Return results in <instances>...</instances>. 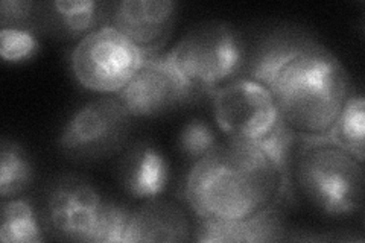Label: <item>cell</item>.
Returning <instances> with one entry per match:
<instances>
[{
  "mask_svg": "<svg viewBox=\"0 0 365 243\" xmlns=\"http://www.w3.org/2000/svg\"><path fill=\"white\" fill-rule=\"evenodd\" d=\"M329 138L365 163V100L359 91H350Z\"/></svg>",
  "mask_w": 365,
  "mask_h": 243,
  "instance_id": "cell-18",
  "label": "cell"
},
{
  "mask_svg": "<svg viewBox=\"0 0 365 243\" xmlns=\"http://www.w3.org/2000/svg\"><path fill=\"white\" fill-rule=\"evenodd\" d=\"M284 228L280 207H271L248 219L236 222L198 221L192 233V240L201 243H257L279 242L283 239Z\"/></svg>",
  "mask_w": 365,
  "mask_h": 243,
  "instance_id": "cell-14",
  "label": "cell"
},
{
  "mask_svg": "<svg viewBox=\"0 0 365 243\" xmlns=\"http://www.w3.org/2000/svg\"><path fill=\"white\" fill-rule=\"evenodd\" d=\"M200 95L163 52L145 58L139 71L116 98L133 119H145L187 105Z\"/></svg>",
  "mask_w": 365,
  "mask_h": 243,
  "instance_id": "cell-9",
  "label": "cell"
},
{
  "mask_svg": "<svg viewBox=\"0 0 365 243\" xmlns=\"http://www.w3.org/2000/svg\"><path fill=\"white\" fill-rule=\"evenodd\" d=\"M216 125L227 138L264 142L282 125L271 90L245 78L213 93Z\"/></svg>",
  "mask_w": 365,
  "mask_h": 243,
  "instance_id": "cell-8",
  "label": "cell"
},
{
  "mask_svg": "<svg viewBox=\"0 0 365 243\" xmlns=\"http://www.w3.org/2000/svg\"><path fill=\"white\" fill-rule=\"evenodd\" d=\"M40 49L37 33L28 29H0V56L5 63L20 64L32 60Z\"/></svg>",
  "mask_w": 365,
  "mask_h": 243,
  "instance_id": "cell-20",
  "label": "cell"
},
{
  "mask_svg": "<svg viewBox=\"0 0 365 243\" xmlns=\"http://www.w3.org/2000/svg\"><path fill=\"white\" fill-rule=\"evenodd\" d=\"M0 240L4 243H41L46 240L41 217L25 198L2 201Z\"/></svg>",
  "mask_w": 365,
  "mask_h": 243,
  "instance_id": "cell-17",
  "label": "cell"
},
{
  "mask_svg": "<svg viewBox=\"0 0 365 243\" xmlns=\"http://www.w3.org/2000/svg\"><path fill=\"white\" fill-rule=\"evenodd\" d=\"M145 60L143 53L111 26H102L76 41L71 68L83 88L116 96Z\"/></svg>",
  "mask_w": 365,
  "mask_h": 243,
  "instance_id": "cell-6",
  "label": "cell"
},
{
  "mask_svg": "<svg viewBox=\"0 0 365 243\" xmlns=\"http://www.w3.org/2000/svg\"><path fill=\"white\" fill-rule=\"evenodd\" d=\"M177 17L174 0H120L110 4L106 26L120 32L148 58L163 53Z\"/></svg>",
  "mask_w": 365,
  "mask_h": 243,
  "instance_id": "cell-10",
  "label": "cell"
},
{
  "mask_svg": "<svg viewBox=\"0 0 365 243\" xmlns=\"http://www.w3.org/2000/svg\"><path fill=\"white\" fill-rule=\"evenodd\" d=\"M182 196L198 221L236 222L280 207L292 192L289 175L264 146L227 138L190 166Z\"/></svg>",
  "mask_w": 365,
  "mask_h": 243,
  "instance_id": "cell-1",
  "label": "cell"
},
{
  "mask_svg": "<svg viewBox=\"0 0 365 243\" xmlns=\"http://www.w3.org/2000/svg\"><path fill=\"white\" fill-rule=\"evenodd\" d=\"M116 175L119 186L131 200L150 201L166 190L170 169L165 154L155 145L135 142L122 150Z\"/></svg>",
  "mask_w": 365,
  "mask_h": 243,
  "instance_id": "cell-12",
  "label": "cell"
},
{
  "mask_svg": "<svg viewBox=\"0 0 365 243\" xmlns=\"http://www.w3.org/2000/svg\"><path fill=\"white\" fill-rule=\"evenodd\" d=\"M193 228L182 208L165 200H150L133 208L122 243L189 242Z\"/></svg>",
  "mask_w": 365,
  "mask_h": 243,
  "instance_id": "cell-13",
  "label": "cell"
},
{
  "mask_svg": "<svg viewBox=\"0 0 365 243\" xmlns=\"http://www.w3.org/2000/svg\"><path fill=\"white\" fill-rule=\"evenodd\" d=\"M43 4L31 0H4L0 4V25L2 28L41 31Z\"/></svg>",
  "mask_w": 365,
  "mask_h": 243,
  "instance_id": "cell-21",
  "label": "cell"
},
{
  "mask_svg": "<svg viewBox=\"0 0 365 243\" xmlns=\"http://www.w3.org/2000/svg\"><path fill=\"white\" fill-rule=\"evenodd\" d=\"M289 163L292 198L317 213L346 219L362 212L364 163L332 138H297Z\"/></svg>",
  "mask_w": 365,
  "mask_h": 243,
  "instance_id": "cell-3",
  "label": "cell"
},
{
  "mask_svg": "<svg viewBox=\"0 0 365 243\" xmlns=\"http://www.w3.org/2000/svg\"><path fill=\"white\" fill-rule=\"evenodd\" d=\"M166 55L201 95L213 96L242 78L247 40L232 23L209 20L192 26Z\"/></svg>",
  "mask_w": 365,
  "mask_h": 243,
  "instance_id": "cell-4",
  "label": "cell"
},
{
  "mask_svg": "<svg viewBox=\"0 0 365 243\" xmlns=\"http://www.w3.org/2000/svg\"><path fill=\"white\" fill-rule=\"evenodd\" d=\"M315 38L297 26L280 25L247 41V58L242 78L271 88L274 81L292 58Z\"/></svg>",
  "mask_w": 365,
  "mask_h": 243,
  "instance_id": "cell-11",
  "label": "cell"
},
{
  "mask_svg": "<svg viewBox=\"0 0 365 243\" xmlns=\"http://www.w3.org/2000/svg\"><path fill=\"white\" fill-rule=\"evenodd\" d=\"M269 90L283 126L303 140L330 137L351 91L339 58L317 40L283 67Z\"/></svg>",
  "mask_w": 365,
  "mask_h": 243,
  "instance_id": "cell-2",
  "label": "cell"
},
{
  "mask_svg": "<svg viewBox=\"0 0 365 243\" xmlns=\"http://www.w3.org/2000/svg\"><path fill=\"white\" fill-rule=\"evenodd\" d=\"M108 2L96 0H55L43 4L41 31L53 36L79 41L102 26L107 25Z\"/></svg>",
  "mask_w": 365,
  "mask_h": 243,
  "instance_id": "cell-15",
  "label": "cell"
},
{
  "mask_svg": "<svg viewBox=\"0 0 365 243\" xmlns=\"http://www.w3.org/2000/svg\"><path fill=\"white\" fill-rule=\"evenodd\" d=\"M134 119L116 96H101L78 107L56 138L60 152L76 163H98L125 149Z\"/></svg>",
  "mask_w": 365,
  "mask_h": 243,
  "instance_id": "cell-5",
  "label": "cell"
},
{
  "mask_svg": "<svg viewBox=\"0 0 365 243\" xmlns=\"http://www.w3.org/2000/svg\"><path fill=\"white\" fill-rule=\"evenodd\" d=\"M221 146L218 134L204 119H190L181 126L177 135L178 152L193 165L195 161L210 155Z\"/></svg>",
  "mask_w": 365,
  "mask_h": 243,
  "instance_id": "cell-19",
  "label": "cell"
},
{
  "mask_svg": "<svg viewBox=\"0 0 365 243\" xmlns=\"http://www.w3.org/2000/svg\"><path fill=\"white\" fill-rule=\"evenodd\" d=\"M131 208L120 202L107 200L104 212L98 225L95 243H119L123 242L125 229L128 225Z\"/></svg>",
  "mask_w": 365,
  "mask_h": 243,
  "instance_id": "cell-22",
  "label": "cell"
},
{
  "mask_svg": "<svg viewBox=\"0 0 365 243\" xmlns=\"http://www.w3.org/2000/svg\"><path fill=\"white\" fill-rule=\"evenodd\" d=\"M107 200L90 180L64 173L44 192L41 222L51 236L67 242L95 243Z\"/></svg>",
  "mask_w": 365,
  "mask_h": 243,
  "instance_id": "cell-7",
  "label": "cell"
},
{
  "mask_svg": "<svg viewBox=\"0 0 365 243\" xmlns=\"http://www.w3.org/2000/svg\"><path fill=\"white\" fill-rule=\"evenodd\" d=\"M36 180V169L20 143L4 138L0 145V200L20 198Z\"/></svg>",
  "mask_w": 365,
  "mask_h": 243,
  "instance_id": "cell-16",
  "label": "cell"
}]
</instances>
